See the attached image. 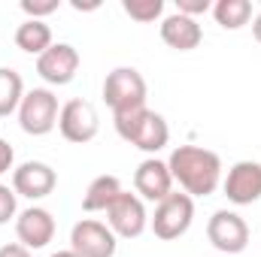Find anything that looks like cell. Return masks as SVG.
<instances>
[{
    "label": "cell",
    "instance_id": "cell-1",
    "mask_svg": "<svg viewBox=\"0 0 261 257\" xmlns=\"http://www.w3.org/2000/svg\"><path fill=\"white\" fill-rule=\"evenodd\" d=\"M173 182H179L182 194L195 197H210L222 185V157L210 148L200 145H176L167 157Z\"/></svg>",
    "mask_w": 261,
    "mask_h": 257
},
{
    "label": "cell",
    "instance_id": "cell-2",
    "mask_svg": "<svg viewBox=\"0 0 261 257\" xmlns=\"http://www.w3.org/2000/svg\"><path fill=\"white\" fill-rule=\"evenodd\" d=\"M113 124H116V133L128 145L146 151L149 157H155L170 142V127H167L164 115L152 112L149 106H140V109H128V112L113 115Z\"/></svg>",
    "mask_w": 261,
    "mask_h": 257
},
{
    "label": "cell",
    "instance_id": "cell-3",
    "mask_svg": "<svg viewBox=\"0 0 261 257\" xmlns=\"http://www.w3.org/2000/svg\"><path fill=\"white\" fill-rule=\"evenodd\" d=\"M192 221H195V200L189 194L173 191L155 206V215L149 218V227L161 242H173V239L189 233Z\"/></svg>",
    "mask_w": 261,
    "mask_h": 257
},
{
    "label": "cell",
    "instance_id": "cell-4",
    "mask_svg": "<svg viewBox=\"0 0 261 257\" xmlns=\"http://www.w3.org/2000/svg\"><path fill=\"white\" fill-rule=\"evenodd\" d=\"M146 94H149V88L137 67H116L103 79V100L113 109V115L146 106Z\"/></svg>",
    "mask_w": 261,
    "mask_h": 257
},
{
    "label": "cell",
    "instance_id": "cell-5",
    "mask_svg": "<svg viewBox=\"0 0 261 257\" xmlns=\"http://www.w3.org/2000/svg\"><path fill=\"white\" fill-rule=\"evenodd\" d=\"M58 115H61V106H58L55 91L49 88H31L18 106V124L28 136L52 133L58 127Z\"/></svg>",
    "mask_w": 261,
    "mask_h": 257
},
{
    "label": "cell",
    "instance_id": "cell-6",
    "mask_svg": "<svg viewBox=\"0 0 261 257\" xmlns=\"http://www.w3.org/2000/svg\"><path fill=\"white\" fill-rule=\"evenodd\" d=\"M206 239L210 245L225 257H237L240 251H246L249 245V224L231 212V209H219L213 212V218L206 221Z\"/></svg>",
    "mask_w": 261,
    "mask_h": 257
},
{
    "label": "cell",
    "instance_id": "cell-7",
    "mask_svg": "<svg viewBox=\"0 0 261 257\" xmlns=\"http://www.w3.org/2000/svg\"><path fill=\"white\" fill-rule=\"evenodd\" d=\"M107 215V227L119 236V239H137L143 236V230L149 227V212H146V203L130 191H122L110 209L103 212Z\"/></svg>",
    "mask_w": 261,
    "mask_h": 257
},
{
    "label": "cell",
    "instance_id": "cell-8",
    "mask_svg": "<svg viewBox=\"0 0 261 257\" xmlns=\"http://www.w3.org/2000/svg\"><path fill=\"white\" fill-rule=\"evenodd\" d=\"M116 248L119 236L103 221L82 218L70 230V251H76L79 257H116Z\"/></svg>",
    "mask_w": 261,
    "mask_h": 257
},
{
    "label": "cell",
    "instance_id": "cell-9",
    "mask_svg": "<svg viewBox=\"0 0 261 257\" xmlns=\"http://www.w3.org/2000/svg\"><path fill=\"white\" fill-rule=\"evenodd\" d=\"M58 130L67 142H76V145H85L97 136L100 130V115L97 109L88 103V100H67L61 106V115H58Z\"/></svg>",
    "mask_w": 261,
    "mask_h": 257
},
{
    "label": "cell",
    "instance_id": "cell-10",
    "mask_svg": "<svg viewBox=\"0 0 261 257\" xmlns=\"http://www.w3.org/2000/svg\"><path fill=\"white\" fill-rule=\"evenodd\" d=\"M79 61H82V58H79L76 46H70V43H52V46L37 58V73H40L43 82L61 88V85H70V82L76 79Z\"/></svg>",
    "mask_w": 261,
    "mask_h": 257
},
{
    "label": "cell",
    "instance_id": "cell-11",
    "mask_svg": "<svg viewBox=\"0 0 261 257\" xmlns=\"http://www.w3.org/2000/svg\"><path fill=\"white\" fill-rule=\"evenodd\" d=\"M222 191L225 197L234 203V206H252L261 200V164L258 160H237L225 182H222Z\"/></svg>",
    "mask_w": 261,
    "mask_h": 257
},
{
    "label": "cell",
    "instance_id": "cell-12",
    "mask_svg": "<svg viewBox=\"0 0 261 257\" xmlns=\"http://www.w3.org/2000/svg\"><path fill=\"white\" fill-rule=\"evenodd\" d=\"M134 191L143 203H161L164 197L173 194V176H170V167L167 160H158V157H146L137 173H134Z\"/></svg>",
    "mask_w": 261,
    "mask_h": 257
},
{
    "label": "cell",
    "instance_id": "cell-13",
    "mask_svg": "<svg viewBox=\"0 0 261 257\" xmlns=\"http://www.w3.org/2000/svg\"><path fill=\"white\" fill-rule=\"evenodd\" d=\"M15 236H18V245H24L28 251L46 248L55 239V218H52V212L43 209V206H31V209L18 212Z\"/></svg>",
    "mask_w": 261,
    "mask_h": 257
},
{
    "label": "cell",
    "instance_id": "cell-14",
    "mask_svg": "<svg viewBox=\"0 0 261 257\" xmlns=\"http://www.w3.org/2000/svg\"><path fill=\"white\" fill-rule=\"evenodd\" d=\"M58 185V173L43 160H24L12 170V191L28 200H46Z\"/></svg>",
    "mask_w": 261,
    "mask_h": 257
},
{
    "label": "cell",
    "instance_id": "cell-15",
    "mask_svg": "<svg viewBox=\"0 0 261 257\" xmlns=\"http://www.w3.org/2000/svg\"><path fill=\"white\" fill-rule=\"evenodd\" d=\"M158 34H161V43L170 46L173 52H192L203 43V27L197 24V18H189L182 12L164 15Z\"/></svg>",
    "mask_w": 261,
    "mask_h": 257
},
{
    "label": "cell",
    "instance_id": "cell-16",
    "mask_svg": "<svg viewBox=\"0 0 261 257\" xmlns=\"http://www.w3.org/2000/svg\"><path fill=\"white\" fill-rule=\"evenodd\" d=\"M122 191H125V188H122L119 176L103 173V176L91 179V185L85 188V194H82V209H85V212H107L110 203H113Z\"/></svg>",
    "mask_w": 261,
    "mask_h": 257
},
{
    "label": "cell",
    "instance_id": "cell-17",
    "mask_svg": "<svg viewBox=\"0 0 261 257\" xmlns=\"http://www.w3.org/2000/svg\"><path fill=\"white\" fill-rule=\"evenodd\" d=\"M15 46L24 52V55H43L49 46H52V27L46 21H34V18H24L18 27H15Z\"/></svg>",
    "mask_w": 261,
    "mask_h": 257
},
{
    "label": "cell",
    "instance_id": "cell-18",
    "mask_svg": "<svg viewBox=\"0 0 261 257\" xmlns=\"http://www.w3.org/2000/svg\"><path fill=\"white\" fill-rule=\"evenodd\" d=\"M213 18L225 30H240L252 21V3L249 0H216L213 3Z\"/></svg>",
    "mask_w": 261,
    "mask_h": 257
},
{
    "label": "cell",
    "instance_id": "cell-19",
    "mask_svg": "<svg viewBox=\"0 0 261 257\" xmlns=\"http://www.w3.org/2000/svg\"><path fill=\"white\" fill-rule=\"evenodd\" d=\"M24 94L28 91H24L21 73H15L12 67H0V118H9L12 112H18Z\"/></svg>",
    "mask_w": 261,
    "mask_h": 257
},
{
    "label": "cell",
    "instance_id": "cell-20",
    "mask_svg": "<svg viewBox=\"0 0 261 257\" xmlns=\"http://www.w3.org/2000/svg\"><path fill=\"white\" fill-rule=\"evenodd\" d=\"M125 15H130L140 24H152L164 15V0H122Z\"/></svg>",
    "mask_w": 261,
    "mask_h": 257
},
{
    "label": "cell",
    "instance_id": "cell-21",
    "mask_svg": "<svg viewBox=\"0 0 261 257\" xmlns=\"http://www.w3.org/2000/svg\"><path fill=\"white\" fill-rule=\"evenodd\" d=\"M58 6H61V0H21V12L34 21H43L46 15L58 12Z\"/></svg>",
    "mask_w": 261,
    "mask_h": 257
},
{
    "label": "cell",
    "instance_id": "cell-22",
    "mask_svg": "<svg viewBox=\"0 0 261 257\" xmlns=\"http://www.w3.org/2000/svg\"><path fill=\"white\" fill-rule=\"evenodd\" d=\"M12 218H18V194L9 185H0V227L9 224Z\"/></svg>",
    "mask_w": 261,
    "mask_h": 257
},
{
    "label": "cell",
    "instance_id": "cell-23",
    "mask_svg": "<svg viewBox=\"0 0 261 257\" xmlns=\"http://www.w3.org/2000/svg\"><path fill=\"white\" fill-rule=\"evenodd\" d=\"M176 12H182L189 18H197L203 12H213V3L210 0H176Z\"/></svg>",
    "mask_w": 261,
    "mask_h": 257
},
{
    "label": "cell",
    "instance_id": "cell-24",
    "mask_svg": "<svg viewBox=\"0 0 261 257\" xmlns=\"http://www.w3.org/2000/svg\"><path fill=\"white\" fill-rule=\"evenodd\" d=\"M12 160H15V151H12V145H9L6 139H0V176L12 170Z\"/></svg>",
    "mask_w": 261,
    "mask_h": 257
},
{
    "label": "cell",
    "instance_id": "cell-25",
    "mask_svg": "<svg viewBox=\"0 0 261 257\" xmlns=\"http://www.w3.org/2000/svg\"><path fill=\"white\" fill-rule=\"evenodd\" d=\"M0 257H31V251L18 242H9V245H0Z\"/></svg>",
    "mask_w": 261,
    "mask_h": 257
},
{
    "label": "cell",
    "instance_id": "cell-26",
    "mask_svg": "<svg viewBox=\"0 0 261 257\" xmlns=\"http://www.w3.org/2000/svg\"><path fill=\"white\" fill-rule=\"evenodd\" d=\"M252 37H255V40L261 43V12L255 15V18H252Z\"/></svg>",
    "mask_w": 261,
    "mask_h": 257
},
{
    "label": "cell",
    "instance_id": "cell-27",
    "mask_svg": "<svg viewBox=\"0 0 261 257\" xmlns=\"http://www.w3.org/2000/svg\"><path fill=\"white\" fill-rule=\"evenodd\" d=\"M49 257H79L76 251H70V248H64V251H55V254H49Z\"/></svg>",
    "mask_w": 261,
    "mask_h": 257
},
{
    "label": "cell",
    "instance_id": "cell-28",
    "mask_svg": "<svg viewBox=\"0 0 261 257\" xmlns=\"http://www.w3.org/2000/svg\"><path fill=\"white\" fill-rule=\"evenodd\" d=\"M219 257H225V254H219Z\"/></svg>",
    "mask_w": 261,
    "mask_h": 257
}]
</instances>
